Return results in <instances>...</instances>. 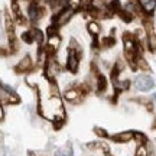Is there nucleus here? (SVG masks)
<instances>
[{
    "instance_id": "obj_1",
    "label": "nucleus",
    "mask_w": 156,
    "mask_h": 156,
    "mask_svg": "<svg viewBox=\"0 0 156 156\" xmlns=\"http://www.w3.org/2000/svg\"><path fill=\"white\" fill-rule=\"evenodd\" d=\"M39 113L45 119L55 123H62L65 119V110L62 106L61 97L58 95V90L52 83H46V87L41 88Z\"/></svg>"
},
{
    "instance_id": "obj_2",
    "label": "nucleus",
    "mask_w": 156,
    "mask_h": 156,
    "mask_svg": "<svg viewBox=\"0 0 156 156\" xmlns=\"http://www.w3.org/2000/svg\"><path fill=\"white\" fill-rule=\"evenodd\" d=\"M134 87H136V90L146 93V91H151L155 87V81L149 75H139V77L134 80Z\"/></svg>"
},
{
    "instance_id": "obj_3",
    "label": "nucleus",
    "mask_w": 156,
    "mask_h": 156,
    "mask_svg": "<svg viewBox=\"0 0 156 156\" xmlns=\"http://www.w3.org/2000/svg\"><path fill=\"white\" fill-rule=\"evenodd\" d=\"M78 64H80V55L77 52V48L71 45L68 49V56H67V68L71 73H77Z\"/></svg>"
},
{
    "instance_id": "obj_4",
    "label": "nucleus",
    "mask_w": 156,
    "mask_h": 156,
    "mask_svg": "<svg viewBox=\"0 0 156 156\" xmlns=\"http://www.w3.org/2000/svg\"><path fill=\"white\" fill-rule=\"evenodd\" d=\"M74 13H75V10L71 9V7H65V9H62V10L55 16V25L56 26L65 25L67 22L71 20V17L74 16Z\"/></svg>"
},
{
    "instance_id": "obj_5",
    "label": "nucleus",
    "mask_w": 156,
    "mask_h": 156,
    "mask_svg": "<svg viewBox=\"0 0 156 156\" xmlns=\"http://www.w3.org/2000/svg\"><path fill=\"white\" fill-rule=\"evenodd\" d=\"M17 103V95L12 91L10 87H0V103Z\"/></svg>"
},
{
    "instance_id": "obj_6",
    "label": "nucleus",
    "mask_w": 156,
    "mask_h": 156,
    "mask_svg": "<svg viewBox=\"0 0 156 156\" xmlns=\"http://www.w3.org/2000/svg\"><path fill=\"white\" fill-rule=\"evenodd\" d=\"M59 71H61V67H59L58 62L52 61V59H49V61L46 62V65H45V74H46L48 80H52Z\"/></svg>"
},
{
    "instance_id": "obj_7",
    "label": "nucleus",
    "mask_w": 156,
    "mask_h": 156,
    "mask_svg": "<svg viewBox=\"0 0 156 156\" xmlns=\"http://www.w3.org/2000/svg\"><path fill=\"white\" fill-rule=\"evenodd\" d=\"M59 46H61V38H59V35H51L49 38H48V44H46V51L51 52V54H54L56 51L59 49Z\"/></svg>"
},
{
    "instance_id": "obj_8",
    "label": "nucleus",
    "mask_w": 156,
    "mask_h": 156,
    "mask_svg": "<svg viewBox=\"0 0 156 156\" xmlns=\"http://www.w3.org/2000/svg\"><path fill=\"white\" fill-rule=\"evenodd\" d=\"M32 69V58L29 55L23 56L22 59L19 61V64L16 65V71L17 73H28Z\"/></svg>"
},
{
    "instance_id": "obj_9",
    "label": "nucleus",
    "mask_w": 156,
    "mask_h": 156,
    "mask_svg": "<svg viewBox=\"0 0 156 156\" xmlns=\"http://www.w3.org/2000/svg\"><path fill=\"white\" fill-rule=\"evenodd\" d=\"M65 100L67 101H71V103H77L80 98H81V90L78 88H69L68 91H65Z\"/></svg>"
},
{
    "instance_id": "obj_10",
    "label": "nucleus",
    "mask_w": 156,
    "mask_h": 156,
    "mask_svg": "<svg viewBox=\"0 0 156 156\" xmlns=\"http://www.w3.org/2000/svg\"><path fill=\"white\" fill-rule=\"evenodd\" d=\"M28 13H29V19H30L32 22H36L39 17H41V15H42V10H41V7H39L38 5L32 3V5L29 6Z\"/></svg>"
},
{
    "instance_id": "obj_11",
    "label": "nucleus",
    "mask_w": 156,
    "mask_h": 156,
    "mask_svg": "<svg viewBox=\"0 0 156 156\" xmlns=\"http://www.w3.org/2000/svg\"><path fill=\"white\" fill-rule=\"evenodd\" d=\"M134 133L133 132H122V133H117L113 136V140L116 142H120V143H126V142H130L133 140Z\"/></svg>"
},
{
    "instance_id": "obj_12",
    "label": "nucleus",
    "mask_w": 156,
    "mask_h": 156,
    "mask_svg": "<svg viewBox=\"0 0 156 156\" xmlns=\"http://www.w3.org/2000/svg\"><path fill=\"white\" fill-rule=\"evenodd\" d=\"M87 30H88L93 36H98L101 32V26L95 22V20H91V22L87 23Z\"/></svg>"
},
{
    "instance_id": "obj_13",
    "label": "nucleus",
    "mask_w": 156,
    "mask_h": 156,
    "mask_svg": "<svg viewBox=\"0 0 156 156\" xmlns=\"http://www.w3.org/2000/svg\"><path fill=\"white\" fill-rule=\"evenodd\" d=\"M142 7L146 13H153L156 9V0H140Z\"/></svg>"
},
{
    "instance_id": "obj_14",
    "label": "nucleus",
    "mask_w": 156,
    "mask_h": 156,
    "mask_svg": "<svg viewBox=\"0 0 156 156\" xmlns=\"http://www.w3.org/2000/svg\"><path fill=\"white\" fill-rule=\"evenodd\" d=\"M68 5L71 9H84L88 6V0H68Z\"/></svg>"
},
{
    "instance_id": "obj_15",
    "label": "nucleus",
    "mask_w": 156,
    "mask_h": 156,
    "mask_svg": "<svg viewBox=\"0 0 156 156\" xmlns=\"http://www.w3.org/2000/svg\"><path fill=\"white\" fill-rule=\"evenodd\" d=\"M55 156H74L71 145H68L67 147H62V149H58V151L55 152Z\"/></svg>"
},
{
    "instance_id": "obj_16",
    "label": "nucleus",
    "mask_w": 156,
    "mask_h": 156,
    "mask_svg": "<svg viewBox=\"0 0 156 156\" xmlns=\"http://www.w3.org/2000/svg\"><path fill=\"white\" fill-rule=\"evenodd\" d=\"M30 34L34 36L35 42H38V44H42V42H44V34H42L39 29H30Z\"/></svg>"
},
{
    "instance_id": "obj_17",
    "label": "nucleus",
    "mask_w": 156,
    "mask_h": 156,
    "mask_svg": "<svg viewBox=\"0 0 156 156\" xmlns=\"http://www.w3.org/2000/svg\"><path fill=\"white\" fill-rule=\"evenodd\" d=\"M106 87H107L106 78L103 77V75H98V77H97V88H98V91H104Z\"/></svg>"
},
{
    "instance_id": "obj_18",
    "label": "nucleus",
    "mask_w": 156,
    "mask_h": 156,
    "mask_svg": "<svg viewBox=\"0 0 156 156\" xmlns=\"http://www.w3.org/2000/svg\"><path fill=\"white\" fill-rule=\"evenodd\" d=\"M108 7H110L112 13H113V12H120V10H122V7H120V2H119V0H113Z\"/></svg>"
},
{
    "instance_id": "obj_19",
    "label": "nucleus",
    "mask_w": 156,
    "mask_h": 156,
    "mask_svg": "<svg viewBox=\"0 0 156 156\" xmlns=\"http://www.w3.org/2000/svg\"><path fill=\"white\" fill-rule=\"evenodd\" d=\"M22 41L23 42H26V44H32V42H34V36H32V34H30V30L22 34Z\"/></svg>"
},
{
    "instance_id": "obj_20",
    "label": "nucleus",
    "mask_w": 156,
    "mask_h": 156,
    "mask_svg": "<svg viewBox=\"0 0 156 156\" xmlns=\"http://www.w3.org/2000/svg\"><path fill=\"white\" fill-rule=\"evenodd\" d=\"M3 119H5V110H3V106L0 103V120H3Z\"/></svg>"
},
{
    "instance_id": "obj_21",
    "label": "nucleus",
    "mask_w": 156,
    "mask_h": 156,
    "mask_svg": "<svg viewBox=\"0 0 156 156\" xmlns=\"http://www.w3.org/2000/svg\"><path fill=\"white\" fill-rule=\"evenodd\" d=\"M95 133L101 134V136H106V132H104V130H101V129H98V127H95Z\"/></svg>"
},
{
    "instance_id": "obj_22",
    "label": "nucleus",
    "mask_w": 156,
    "mask_h": 156,
    "mask_svg": "<svg viewBox=\"0 0 156 156\" xmlns=\"http://www.w3.org/2000/svg\"><path fill=\"white\" fill-rule=\"evenodd\" d=\"M3 156H12V153L9 151H7V149H6L5 152H3Z\"/></svg>"
},
{
    "instance_id": "obj_23",
    "label": "nucleus",
    "mask_w": 156,
    "mask_h": 156,
    "mask_svg": "<svg viewBox=\"0 0 156 156\" xmlns=\"http://www.w3.org/2000/svg\"><path fill=\"white\" fill-rule=\"evenodd\" d=\"M152 101H153V104L156 106V93H155L153 95H152Z\"/></svg>"
},
{
    "instance_id": "obj_24",
    "label": "nucleus",
    "mask_w": 156,
    "mask_h": 156,
    "mask_svg": "<svg viewBox=\"0 0 156 156\" xmlns=\"http://www.w3.org/2000/svg\"><path fill=\"white\" fill-rule=\"evenodd\" d=\"M3 39V32H2V29H0V41Z\"/></svg>"
},
{
    "instance_id": "obj_25",
    "label": "nucleus",
    "mask_w": 156,
    "mask_h": 156,
    "mask_svg": "<svg viewBox=\"0 0 156 156\" xmlns=\"http://www.w3.org/2000/svg\"><path fill=\"white\" fill-rule=\"evenodd\" d=\"M0 23H2V12H0Z\"/></svg>"
}]
</instances>
